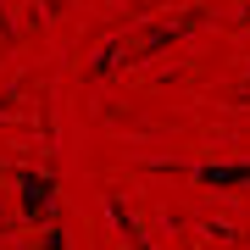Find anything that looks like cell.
<instances>
[{"label": "cell", "instance_id": "obj_1", "mask_svg": "<svg viewBox=\"0 0 250 250\" xmlns=\"http://www.w3.org/2000/svg\"><path fill=\"white\" fill-rule=\"evenodd\" d=\"M17 211H22V223H34V228H50V217H56V178L50 172H34V167H17Z\"/></svg>", "mask_w": 250, "mask_h": 250}]
</instances>
